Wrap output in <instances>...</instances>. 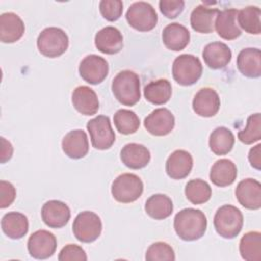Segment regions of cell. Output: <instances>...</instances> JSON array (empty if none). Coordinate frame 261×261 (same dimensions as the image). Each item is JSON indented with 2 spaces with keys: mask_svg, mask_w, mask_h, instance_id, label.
I'll use <instances>...</instances> for the list:
<instances>
[{
  "mask_svg": "<svg viewBox=\"0 0 261 261\" xmlns=\"http://www.w3.org/2000/svg\"><path fill=\"white\" fill-rule=\"evenodd\" d=\"M174 230L184 241H196L202 238L207 228L205 214L194 208H186L176 213L173 222Z\"/></svg>",
  "mask_w": 261,
  "mask_h": 261,
  "instance_id": "cell-1",
  "label": "cell"
},
{
  "mask_svg": "<svg viewBox=\"0 0 261 261\" xmlns=\"http://www.w3.org/2000/svg\"><path fill=\"white\" fill-rule=\"evenodd\" d=\"M139 75L128 69L118 72L111 85V90L116 100L125 106H134L141 98Z\"/></svg>",
  "mask_w": 261,
  "mask_h": 261,
  "instance_id": "cell-2",
  "label": "cell"
},
{
  "mask_svg": "<svg viewBox=\"0 0 261 261\" xmlns=\"http://www.w3.org/2000/svg\"><path fill=\"white\" fill-rule=\"evenodd\" d=\"M244 217L240 209L232 205H223L217 209L213 224L216 232L224 239H233L242 230Z\"/></svg>",
  "mask_w": 261,
  "mask_h": 261,
  "instance_id": "cell-3",
  "label": "cell"
},
{
  "mask_svg": "<svg viewBox=\"0 0 261 261\" xmlns=\"http://www.w3.org/2000/svg\"><path fill=\"white\" fill-rule=\"evenodd\" d=\"M37 47L39 52L46 57H59L68 48V37L59 28H46L38 36Z\"/></svg>",
  "mask_w": 261,
  "mask_h": 261,
  "instance_id": "cell-4",
  "label": "cell"
},
{
  "mask_svg": "<svg viewBox=\"0 0 261 261\" xmlns=\"http://www.w3.org/2000/svg\"><path fill=\"white\" fill-rule=\"evenodd\" d=\"M203 71L200 59L192 54L177 56L172 64V76L181 86H191L198 82Z\"/></svg>",
  "mask_w": 261,
  "mask_h": 261,
  "instance_id": "cell-5",
  "label": "cell"
},
{
  "mask_svg": "<svg viewBox=\"0 0 261 261\" xmlns=\"http://www.w3.org/2000/svg\"><path fill=\"white\" fill-rule=\"evenodd\" d=\"M144 190L142 179L134 173H122L112 182L111 194L119 203H132L138 200Z\"/></svg>",
  "mask_w": 261,
  "mask_h": 261,
  "instance_id": "cell-6",
  "label": "cell"
},
{
  "mask_svg": "<svg viewBox=\"0 0 261 261\" xmlns=\"http://www.w3.org/2000/svg\"><path fill=\"white\" fill-rule=\"evenodd\" d=\"M72 231L77 241L82 243H92L101 234V219L92 211H83L74 218Z\"/></svg>",
  "mask_w": 261,
  "mask_h": 261,
  "instance_id": "cell-7",
  "label": "cell"
},
{
  "mask_svg": "<svg viewBox=\"0 0 261 261\" xmlns=\"http://www.w3.org/2000/svg\"><path fill=\"white\" fill-rule=\"evenodd\" d=\"M126 20L128 24L137 31L149 32L157 24V13L153 6L144 1L133 3L126 11Z\"/></svg>",
  "mask_w": 261,
  "mask_h": 261,
  "instance_id": "cell-8",
  "label": "cell"
},
{
  "mask_svg": "<svg viewBox=\"0 0 261 261\" xmlns=\"http://www.w3.org/2000/svg\"><path fill=\"white\" fill-rule=\"evenodd\" d=\"M92 145L98 150H107L115 142V134L111 127L110 119L105 115H98L87 123Z\"/></svg>",
  "mask_w": 261,
  "mask_h": 261,
  "instance_id": "cell-9",
  "label": "cell"
},
{
  "mask_svg": "<svg viewBox=\"0 0 261 261\" xmlns=\"http://www.w3.org/2000/svg\"><path fill=\"white\" fill-rule=\"evenodd\" d=\"M57 247L55 236L44 229L37 230L28 240V251L35 259H47L51 257Z\"/></svg>",
  "mask_w": 261,
  "mask_h": 261,
  "instance_id": "cell-10",
  "label": "cell"
},
{
  "mask_svg": "<svg viewBox=\"0 0 261 261\" xmlns=\"http://www.w3.org/2000/svg\"><path fill=\"white\" fill-rule=\"evenodd\" d=\"M108 69L107 61L96 54L86 56L79 66L80 75L85 82L91 85L102 83L108 74Z\"/></svg>",
  "mask_w": 261,
  "mask_h": 261,
  "instance_id": "cell-11",
  "label": "cell"
},
{
  "mask_svg": "<svg viewBox=\"0 0 261 261\" xmlns=\"http://www.w3.org/2000/svg\"><path fill=\"white\" fill-rule=\"evenodd\" d=\"M41 216L47 226L51 228H61L65 226L70 219V209L64 202L50 200L43 205Z\"/></svg>",
  "mask_w": 261,
  "mask_h": 261,
  "instance_id": "cell-12",
  "label": "cell"
},
{
  "mask_svg": "<svg viewBox=\"0 0 261 261\" xmlns=\"http://www.w3.org/2000/svg\"><path fill=\"white\" fill-rule=\"evenodd\" d=\"M175 119L171 111L166 108L153 110L144 120L145 128L153 136H166L174 127Z\"/></svg>",
  "mask_w": 261,
  "mask_h": 261,
  "instance_id": "cell-13",
  "label": "cell"
},
{
  "mask_svg": "<svg viewBox=\"0 0 261 261\" xmlns=\"http://www.w3.org/2000/svg\"><path fill=\"white\" fill-rule=\"evenodd\" d=\"M236 197L239 203L250 210L261 207V184L254 178L241 180L236 188Z\"/></svg>",
  "mask_w": 261,
  "mask_h": 261,
  "instance_id": "cell-14",
  "label": "cell"
},
{
  "mask_svg": "<svg viewBox=\"0 0 261 261\" xmlns=\"http://www.w3.org/2000/svg\"><path fill=\"white\" fill-rule=\"evenodd\" d=\"M192 105L199 116L212 117L220 108V98L212 88H202L195 95Z\"/></svg>",
  "mask_w": 261,
  "mask_h": 261,
  "instance_id": "cell-15",
  "label": "cell"
},
{
  "mask_svg": "<svg viewBox=\"0 0 261 261\" xmlns=\"http://www.w3.org/2000/svg\"><path fill=\"white\" fill-rule=\"evenodd\" d=\"M193 168V157L185 150H175L166 160L165 170L172 179L187 177Z\"/></svg>",
  "mask_w": 261,
  "mask_h": 261,
  "instance_id": "cell-16",
  "label": "cell"
},
{
  "mask_svg": "<svg viewBox=\"0 0 261 261\" xmlns=\"http://www.w3.org/2000/svg\"><path fill=\"white\" fill-rule=\"evenodd\" d=\"M237 9L229 8L218 12L214 28L219 37L224 40H234L241 36L242 30L238 24Z\"/></svg>",
  "mask_w": 261,
  "mask_h": 261,
  "instance_id": "cell-17",
  "label": "cell"
},
{
  "mask_svg": "<svg viewBox=\"0 0 261 261\" xmlns=\"http://www.w3.org/2000/svg\"><path fill=\"white\" fill-rule=\"evenodd\" d=\"M96 48L104 54H116L123 47V37L114 27H105L95 36Z\"/></svg>",
  "mask_w": 261,
  "mask_h": 261,
  "instance_id": "cell-18",
  "label": "cell"
},
{
  "mask_svg": "<svg viewBox=\"0 0 261 261\" xmlns=\"http://www.w3.org/2000/svg\"><path fill=\"white\" fill-rule=\"evenodd\" d=\"M203 59L210 68L220 69L225 67L231 60V50L222 42L207 44L202 52Z\"/></svg>",
  "mask_w": 261,
  "mask_h": 261,
  "instance_id": "cell-19",
  "label": "cell"
},
{
  "mask_svg": "<svg viewBox=\"0 0 261 261\" xmlns=\"http://www.w3.org/2000/svg\"><path fill=\"white\" fill-rule=\"evenodd\" d=\"M62 150L69 158L81 159L89 152V141L83 129H73L62 139Z\"/></svg>",
  "mask_w": 261,
  "mask_h": 261,
  "instance_id": "cell-20",
  "label": "cell"
},
{
  "mask_svg": "<svg viewBox=\"0 0 261 261\" xmlns=\"http://www.w3.org/2000/svg\"><path fill=\"white\" fill-rule=\"evenodd\" d=\"M71 102L73 107L84 115H94L99 109L97 94L87 86H80L73 90Z\"/></svg>",
  "mask_w": 261,
  "mask_h": 261,
  "instance_id": "cell-21",
  "label": "cell"
},
{
  "mask_svg": "<svg viewBox=\"0 0 261 261\" xmlns=\"http://www.w3.org/2000/svg\"><path fill=\"white\" fill-rule=\"evenodd\" d=\"M237 66L240 72L251 79L261 75V51L258 48H245L237 57Z\"/></svg>",
  "mask_w": 261,
  "mask_h": 261,
  "instance_id": "cell-22",
  "label": "cell"
},
{
  "mask_svg": "<svg viewBox=\"0 0 261 261\" xmlns=\"http://www.w3.org/2000/svg\"><path fill=\"white\" fill-rule=\"evenodd\" d=\"M24 33L22 19L13 12H5L0 16V40L3 43H14Z\"/></svg>",
  "mask_w": 261,
  "mask_h": 261,
  "instance_id": "cell-23",
  "label": "cell"
},
{
  "mask_svg": "<svg viewBox=\"0 0 261 261\" xmlns=\"http://www.w3.org/2000/svg\"><path fill=\"white\" fill-rule=\"evenodd\" d=\"M219 10L205 4L198 5L191 13V27L194 31L202 34H210L214 31V23Z\"/></svg>",
  "mask_w": 261,
  "mask_h": 261,
  "instance_id": "cell-24",
  "label": "cell"
},
{
  "mask_svg": "<svg viewBox=\"0 0 261 261\" xmlns=\"http://www.w3.org/2000/svg\"><path fill=\"white\" fill-rule=\"evenodd\" d=\"M120 159L122 163L132 169H140L145 167L150 159V151L144 145L137 143L126 144L120 151Z\"/></svg>",
  "mask_w": 261,
  "mask_h": 261,
  "instance_id": "cell-25",
  "label": "cell"
},
{
  "mask_svg": "<svg viewBox=\"0 0 261 261\" xmlns=\"http://www.w3.org/2000/svg\"><path fill=\"white\" fill-rule=\"evenodd\" d=\"M162 41L167 49L180 51L185 49L190 42V32L185 25L178 22H172L163 29Z\"/></svg>",
  "mask_w": 261,
  "mask_h": 261,
  "instance_id": "cell-26",
  "label": "cell"
},
{
  "mask_svg": "<svg viewBox=\"0 0 261 261\" xmlns=\"http://www.w3.org/2000/svg\"><path fill=\"white\" fill-rule=\"evenodd\" d=\"M238 169L236 164L229 159L217 160L211 167L210 180L217 187L230 186L237 178Z\"/></svg>",
  "mask_w": 261,
  "mask_h": 261,
  "instance_id": "cell-27",
  "label": "cell"
},
{
  "mask_svg": "<svg viewBox=\"0 0 261 261\" xmlns=\"http://www.w3.org/2000/svg\"><path fill=\"white\" fill-rule=\"evenodd\" d=\"M1 228L8 238L19 240L27 234L29 221L27 216L20 212H8L2 217Z\"/></svg>",
  "mask_w": 261,
  "mask_h": 261,
  "instance_id": "cell-28",
  "label": "cell"
},
{
  "mask_svg": "<svg viewBox=\"0 0 261 261\" xmlns=\"http://www.w3.org/2000/svg\"><path fill=\"white\" fill-rule=\"evenodd\" d=\"M234 145V136L232 132L225 126L216 127L210 135V150L218 156L229 153Z\"/></svg>",
  "mask_w": 261,
  "mask_h": 261,
  "instance_id": "cell-29",
  "label": "cell"
},
{
  "mask_svg": "<svg viewBox=\"0 0 261 261\" xmlns=\"http://www.w3.org/2000/svg\"><path fill=\"white\" fill-rule=\"evenodd\" d=\"M173 204L171 199L163 194H155L151 196L145 203L146 213L157 220L165 219L171 215Z\"/></svg>",
  "mask_w": 261,
  "mask_h": 261,
  "instance_id": "cell-30",
  "label": "cell"
},
{
  "mask_svg": "<svg viewBox=\"0 0 261 261\" xmlns=\"http://www.w3.org/2000/svg\"><path fill=\"white\" fill-rule=\"evenodd\" d=\"M171 93V84L166 79L152 81L144 89L146 100L155 105L165 104L170 99Z\"/></svg>",
  "mask_w": 261,
  "mask_h": 261,
  "instance_id": "cell-31",
  "label": "cell"
},
{
  "mask_svg": "<svg viewBox=\"0 0 261 261\" xmlns=\"http://www.w3.org/2000/svg\"><path fill=\"white\" fill-rule=\"evenodd\" d=\"M240 253L244 260H261V233L259 231H249L240 241Z\"/></svg>",
  "mask_w": 261,
  "mask_h": 261,
  "instance_id": "cell-32",
  "label": "cell"
},
{
  "mask_svg": "<svg viewBox=\"0 0 261 261\" xmlns=\"http://www.w3.org/2000/svg\"><path fill=\"white\" fill-rule=\"evenodd\" d=\"M261 11L257 6H247L238 11V24L248 34L259 35L261 33Z\"/></svg>",
  "mask_w": 261,
  "mask_h": 261,
  "instance_id": "cell-33",
  "label": "cell"
},
{
  "mask_svg": "<svg viewBox=\"0 0 261 261\" xmlns=\"http://www.w3.org/2000/svg\"><path fill=\"white\" fill-rule=\"evenodd\" d=\"M185 194L187 199L192 204L200 205L210 200L212 191L207 181L200 178H196L188 181L185 188Z\"/></svg>",
  "mask_w": 261,
  "mask_h": 261,
  "instance_id": "cell-34",
  "label": "cell"
},
{
  "mask_svg": "<svg viewBox=\"0 0 261 261\" xmlns=\"http://www.w3.org/2000/svg\"><path fill=\"white\" fill-rule=\"evenodd\" d=\"M116 129L122 135H130L140 127V119L138 115L128 109H119L113 116Z\"/></svg>",
  "mask_w": 261,
  "mask_h": 261,
  "instance_id": "cell-35",
  "label": "cell"
},
{
  "mask_svg": "<svg viewBox=\"0 0 261 261\" xmlns=\"http://www.w3.org/2000/svg\"><path fill=\"white\" fill-rule=\"evenodd\" d=\"M239 140L246 144L251 145L258 142L261 139V115L260 113H254L247 119V125L244 129L238 133Z\"/></svg>",
  "mask_w": 261,
  "mask_h": 261,
  "instance_id": "cell-36",
  "label": "cell"
},
{
  "mask_svg": "<svg viewBox=\"0 0 261 261\" xmlns=\"http://www.w3.org/2000/svg\"><path fill=\"white\" fill-rule=\"evenodd\" d=\"M145 258L147 261H174L175 255L167 243L156 242L147 249Z\"/></svg>",
  "mask_w": 261,
  "mask_h": 261,
  "instance_id": "cell-37",
  "label": "cell"
},
{
  "mask_svg": "<svg viewBox=\"0 0 261 261\" xmlns=\"http://www.w3.org/2000/svg\"><path fill=\"white\" fill-rule=\"evenodd\" d=\"M101 15L108 21L117 20L123 10V3L120 0H102L99 3Z\"/></svg>",
  "mask_w": 261,
  "mask_h": 261,
  "instance_id": "cell-38",
  "label": "cell"
},
{
  "mask_svg": "<svg viewBox=\"0 0 261 261\" xmlns=\"http://www.w3.org/2000/svg\"><path fill=\"white\" fill-rule=\"evenodd\" d=\"M59 261H86L87 255L84 249L74 244H68L62 248L58 255Z\"/></svg>",
  "mask_w": 261,
  "mask_h": 261,
  "instance_id": "cell-39",
  "label": "cell"
},
{
  "mask_svg": "<svg viewBox=\"0 0 261 261\" xmlns=\"http://www.w3.org/2000/svg\"><path fill=\"white\" fill-rule=\"evenodd\" d=\"M159 8L161 13L167 18H175L182 12L185 2L182 0H161Z\"/></svg>",
  "mask_w": 261,
  "mask_h": 261,
  "instance_id": "cell-40",
  "label": "cell"
},
{
  "mask_svg": "<svg viewBox=\"0 0 261 261\" xmlns=\"http://www.w3.org/2000/svg\"><path fill=\"white\" fill-rule=\"evenodd\" d=\"M16 191L13 185L6 180L0 181V207L2 209L10 206L14 201Z\"/></svg>",
  "mask_w": 261,
  "mask_h": 261,
  "instance_id": "cell-41",
  "label": "cell"
},
{
  "mask_svg": "<svg viewBox=\"0 0 261 261\" xmlns=\"http://www.w3.org/2000/svg\"><path fill=\"white\" fill-rule=\"evenodd\" d=\"M248 159L251 163V166L257 170L261 169V144L253 147L248 155Z\"/></svg>",
  "mask_w": 261,
  "mask_h": 261,
  "instance_id": "cell-42",
  "label": "cell"
},
{
  "mask_svg": "<svg viewBox=\"0 0 261 261\" xmlns=\"http://www.w3.org/2000/svg\"><path fill=\"white\" fill-rule=\"evenodd\" d=\"M1 163L8 161L13 153V148L10 142L6 141L4 138H1Z\"/></svg>",
  "mask_w": 261,
  "mask_h": 261,
  "instance_id": "cell-43",
  "label": "cell"
}]
</instances>
